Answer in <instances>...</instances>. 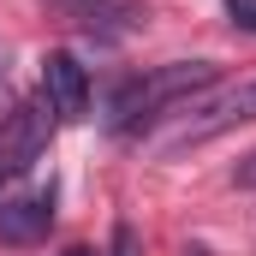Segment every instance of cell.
Returning <instances> with one entry per match:
<instances>
[{
  "label": "cell",
  "mask_w": 256,
  "mask_h": 256,
  "mask_svg": "<svg viewBox=\"0 0 256 256\" xmlns=\"http://www.w3.org/2000/svg\"><path fill=\"white\" fill-rule=\"evenodd\" d=\"M48 143V102H18L12 120L0 126V167L6 173H24Z\"/></svg>",
  "instance_id": "cell-5"
},
{
  "label": "cell",
  "mask_w": 256,
  "mask_h": 256,
  "mask_svg": "<svg viewBox=\"0 0 256 256\" xmlns=\"http://www.w3.org/2000/svg\"><path fill=\"white\" fill-rule=\"evenodd\" d=\"M66 256H90V250H66Z\"/></svg>",
  "instance_id": "cell-10"
},
{
  "label": "cell",
  "mask_w": 256,
  "mask_h": 256,
  "mask_svg": "<svg viewBox=\"0 0 256 256\" xmlns=\"http://www.w3.org/2000/svg\"><path fill=\"white\" fill-rule=\"evenodd\" d=\"M214 78H220L214 60H167V66H149L143 78H126V84L114 90V102H108V126L120 131V137H143L161 114L196 102Z\"/></svg>",
  "instance_id": "cell-1"
},
{
  "label": "cell",
  "mask_w": 256,
  "mask_h": 256,
  "mask_svg": "<svg viewBox=\"0 0 256 256\" xmlns=\"http://www.w3.org/2000/svg\"><path fill=\"white\" fill-rule=\"evenodd\" d=\"M42 102H48V114L54 120H84L90 114V72L78 66V54H42Z\"/></svg>",
  "instance_id": "cell-4"
},
{
  "label": "cell",
  "mask_w": 256,
  "mask_h": 256,
  "mask_svg": "<svg viewBox=\"0 0 256 256\" xmlns=\"http://www.w3.org/2000/svg\"><path fill=\"white\" fill-rule=\"evenodd\" d=\"M12 108H18V96H12V90H6V84H0V126H6V120H12Z\"/></svg>",
  "instance_id": "cell-9"
},
{
  "label": "cell",
  "mask_w": 256,
  "mask_h": 256,
  "mask_svg": "<svg viewBox=\"0 0 256 256\" xmlns=\"http://www.w3.org/2000/svg\"><path fill=\"white\" fill-rule=\"evenodd\" d=\"M226 18H232L238 30H250V36H256V0H226Z\"/></svg>",
  "instance_id": "cell-7"
},
{
  "label": "cell",
  "mask_w": 256,
  "mask_h": 256,
  "mask_svg": "<svg viewBox=\"0 0 256 256\" xmlns=\"http://www.w3.org/2000/svg\"><path fill=\"white\" fill-rule=\"evenodd\" d=\"M232 185H238V191H256V149L238 161V167H232Z\"/></svg>",
  "instance_id": "cell-8"
},
{
  "label": "cell",
  "mask_w": 256,
  "mask_h": 256,
  "mask_svg": "<svg viewBox=\"0 0 256 256\" xmlns=\"http://www.w3.org/2000/svg\"><path fill=\"white\" fill-rule=\"evenodd\" d=\"M48 6L96 42H126L149 30V0H48Z\"/></svg>",
  "instance_id": "cell-3"
},
{
  "label": "cell",
  "mask_w": 256,
  "mask_h": 256,
  "mask_svg": "<svg viewBox=\"0 0 256 256\" xmlns=\"http://www.w3.org/2000/svg\"><path fill=\"white\" fill-rule=\"evenodd\" d=\"M250 120H256V78H244V84H232V90H220V96L196 102L161 149H167V155H179V149H191V143H208V137L238 131V126H250Z\"/></svg>",
  "instance_id": "cell-2"
},
{
  "label": "cell",
  "mask_w": 256,
  "mask_h": 256,
  "mask_svg": "<svg viewBox=\"0 0 256 256\" xmlns=\"http://www.w3.org/2000/svg\"><path fill=\"white\" fill-rule=\"evenodd\" d=\"M54 220V196L30 191V196H0V238L6 244H36Z\"/></svg>",
  "instance_id": "cell-6"
}]
</instances>
